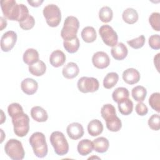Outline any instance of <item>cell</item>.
I'll return each instance as SVG.
<instances>
[{
	"label": "cell",
	"mask_w": 160,
	"mask_h": 160,
	"mask_svg": "<svg viewBox=\"0 0 160 160\" xmlns=\"http://www.w3.org/2000/svg\"><path fill=\"white\" fill-rule=\"evenodd\" d=\"M149 127L154 131H158L160 129L159 115L158 114H152L148 120Z\"/></svg>",
	"instance_id": "cell-39"
},
{
	"label": "cell",
	"mask_w": 160,
	"mask_h": 160,
	"mask_svg": "<svg viewBox=\"0 0 160 160\" xmlns=\"http://www.w3.org/2000/svg\"><path fill=\"white\" fill-rule=\"evenodd\" d=\"M113 16V12L111 8L108 6H104L101 8L99 11V19L105 23L110 22Z\"/></svg>",
	"instance_id": "cell-32"
},
{
	"label": "cell",
	"mask_w": 160,
	"mask_h": 160,
	"mask_svg": "<svg viewBox=\"0 0 160 160\" xmlns=\"http://www.w3.org/2000/svg\"><path fill=\"white\" fill-rule=\"evenodd\" d=\"M22 59L24 63L29 66L37 62L39 59V53L38 51L33 48H29L23 54Z\"/></svg>",
	"instance_id": "cell-23"
},
{
	"label": "cell",
	"mask_w": 160,
	"mask_h": 160,
	"mask_svg": "<svg viewBox=\"0 0 160 160\" xmlns=\"http://www.w3.org/2000/svg\"><path fill=\"white\" fill-rule=\"evenodd\" d=\"M149 104L152 109L159 113L160 112V93H152L149 98Z\"/></svg>",
	"instance_id": "cell-34"
},
{
	"label": "cell",
	"mask_w": 160,
	"mask_h": 160,
	"mask_svg": "<svg viewBox=\"0 0 160 160\" xmlns=\"http://www.w3.org/2000/svg\"><path fill=\"white\" fill-rule=\"evenodd\" d=\"M42 12L46 23L50 27H57L59 24L61 20V12L57 5L48 4L44 8Z\"/></svg>",
	"instance_id": "cell-7"
},
{
	"label": "cell",
	"mask_w": 160,
	"mask_h": 160,
	"mask_svg": "<svg viewBox=\"0 0 160 160\" xmlns=\"http://www.w3.org/2000/svg\"><path fill=\"white\" fill-rule=\"evenodd\" d=\"M145 41H146V39L144 35H141L140 36L135 39H132L129 41H128L127 43L129 46H131L133 49H138L141 48L144 45Z\"/></svg>",
	"instance_id": "cell-36"
},
{
	"label": "cell",
	"mask_w": 160,
	"mask_h": 160,
	"mask_svg": "<svg viewBox=\"0 0 160 160\" xmlns=\"http://www.w3.org/2000/svg\"><path fill=\"white\" fill-rule=\"evenodd\" d=\"M79 72V69L76 63L69 62L64 66L62 70L63 76L66 79H72L76 78Z\"/></svg>",
	"instance_id": "cell-17"
},
{
	"label": "cell",
	"mask_w": 160,
	"mask_h": 160,
	"mask_svg": "<svg viewBox=\"0 0 160 160\" xmlns=\"http://www.w3.org/2000/svg\"><path fill=\"white\" fill-rule=\"evenodd\" d=\"M92 62L98 69H104L110 64V58L107 53L103 51H98L92 57Z\"/></svg>",
	"instance_id": "cell-11"
},
{
	"label": "cell",
	"mask_w": 160,
	"mask_h": 160,
	"mask_svg": "<svg viewBox=\"0 0 160 160\" xmlns=\"http://www.w3.org/2000/svg\"><path fill=\"white\" fill-rule=\"evenodd\" d=\"M6 154L13 160H21L24 158L25 152L21 141L16 139H11L4 146Z\"/></svg>",
	"instance_id": "cell-6"
},
{
	"label": "cell",
	"mask_w": 160,
	"mask_h": 160,
	"mask_svg": "<svg viewBox=\"0 0 160 160\" xmlns=\"http://www.w3.org/2000/svg\"><path fill=\"white\" fill-rule=\"evenodd\" d=\"M129 92L127 88L124 87H119L117 88L112 94V98L114 102H119L120 101L129 98Z\"/></svg>",
	"instance_id": "cell-31"
},
{
	"label": "cell",
	"mask_w": 160,
	"mask_h": 160,
	"mask_svg": "<svg viewBox=\"0 0 160 160\" xmlns=\"http://www.w3.org/2000/svg\"><path fill=\"white\" fill-rule=\"evenodd\" d=\"M149 22L156 31H160V14L157 12L151 13L149 18Z\"/></svg>",
	"instance_id": "cell-35"
},
{
	"label": "cell",
	"mask_w": 160,
	"mask_h": 160,
	"mask_svg": "<svg viewBox=\"0 0 160 160\" xmlns=\"http://www.w3.org/2000/svg\"><path fill=\"white\" fill-rule=\"evenodd\" d=\"M8 112L9 116H11L12 118L14 116H15L19 114L22 113L24 112H23V109H22V106L19 103L13 102L8 106Z\"/></svg>",
	"instance_id": "cell-37"
},
{
	"label": "cell",
	"mask_w": 160,
	"mask_h": 160,
	"mask_svg": "<svg viewBox=\"0 0 160 160\" xmlns=\"http://www.w3.org/2000/svg\"><path fill=\"white\" fill-rule=\"evenodd\" d=\"M111 53L114 59L121 61L124 59L127 56L128 50L124 43L119 42L112 47Z\"/></svg>",
	"instance_id": "cell-15"
},
{
	"label": "cell",
	"mask_w": 160,
	"mask_h": 160,
	"mask_svg": "<svg viewBox=\"0 0 160 160\" xmlns=\"http://www.w3.org/2000/svg\"><path fill=\"white\" fill-rule=\"evenodd\" d=\"M93 149V144L88 139L81 140L78 144L77 150L78 153L81 156H86L90 154Z\"/></svg>",
	"instance_id": "cell-21"
},
{
	"label": "cell",
	"mask_w": 160,
	"mask_h": 160,
	"mask_svg": "<svg viewBox=\"0 0 160 160\" xmlns=\"http://www.w3.org/2000/svg\"><path fill=\"white\" fill-rule=\"evenodd\" d=\"M119 80V75L115 72L108 73L103 79V86L106 89H111L118 82Z\"/></svg>",
	"instance_id": "cell-27"
},
{
	"label": "cell",
	"mask_w": 160,
	"mask_h": 160,
	"mask_svg": "<svg viewBox=\"0 0 160 160\" xmlns=\"http://www.w3.org/2000/svg\"><path fill=\"white\" fill-rule=\"evenodd\" d=\"M21 88L23 92L28 95L34 94L38 90V84L32 78H26L21 83Z\"/></svg>",
	"instance_id": "cell-14"
},
{
	"label": "cell",
	"mask_w": 160,
	"mask_h": 160,
	"mask_svg": "<svg viewBox=\"0 0 160 160\" xmlns=\"http://www.w3.org/2000/svg\"><path fill=\"white\" fill-rule=\"evenodd\" d=\"M17 41V34L13 31H8L4 33L1 39V49L4 52L11 51Z\"/></svg>",
	"instance_id": "cell-10"
},
{
	"label": "cell",
	"mask_w": 160,
	"mask_h": 160,
	"mask_svg": "<svg viewBox=\"0 0 160 160\" xmlns=\"http://www.w3.org/2000/svg\"><path fill=\"white\" fill-rule=\"evenodd\" d=\"M103 131V125L100 120L92 119L88 124V132L91 136H97Z\"/></svg>",
	"instance_id": "cell-19"
},
{
	"label": "cell",
	"mask_w": 160,
	"mask_h": 160,
	"mask_svg": "<svg viewBox=\"0 0 160 160\" xmlns=\"http://www.w3.org/2000/svg\"><path fill=\"white\" fill-rule=\"evenodd\" d=\"M1 31H2L4 28H6L7 25V21L5 19H4L2 17H1Z\"/></svg>",
	"instance_id": "cell-44"
},
{
	"label": "cell",
	"mask_w": 160,
	"mask_h": 160,
	"mask_svg": "<svg viewBox=\"0 0 160 160\" xmlns=\"http://www.w3.org/2000/svg\"><path fill=\"white\" fill-rule=\"evenodd\" d=\"M122 18L125 22L129 24H132L136 22L138 20V14L136 10L134 9L128 8L123 11Z\"/></svg>",
	"instance_id": "cell-25"
},
{
	"label": "cell",
	"mask_w": 160,
	"mask_h": 160,
	"mask_svg": "<svg viewBox=\"0 0 160 160\" xmlns=\"http://www.w3.org/2000/svg\"><path fill=\"white\" fill-rule=\"evenodd\" d=\"M118 107L121 114L127 116L133 110V102L130 99L126 98L118 102Z\"/></svg>",
	"instance_id": "cell-26"
},
{
	"label": "cell",
	"mask_w": 160,
	"mask_h": 160,
	"mask_svg": "<svg viewBox=\"0 0 160 160\" xmlns=\"http://www.w3.org/2000/svg\"><path fill=\"white\" fill-rule=\"evenodd\" d=\"M80 46L79 40L78 37L69 40H64L63 46L65 50L69 53H74L78 51Z\"/></svg>",
	"instance_id": "cell-30"
},
{
	"label": "cell",
	"mask_w": 160,
	"mask_h": 160,
	"mask_svg": "<svg viewBox=\"0 0 160 160\" xmlns=\"http://www.w3.org/2000/svg\"><path fill=\"white\" fill-rule=\"evenodd\" d=\"M35 24V20L34 18L29 14L28 17L22 21L19 22V26L24 30H29L32 29Z\"/></svg>",
	"instance_id": "cell-38"
},
{
	"label": "cell",
	"mask_w": 160,
	"mask_h": 160,
	"mask_svg": "<svg viewBox=\"0 0 160 160\" xmlns=\"http://www.w3.org/2000/svg\"><path fill=\"white\" fill-rule=\"evenodd\" d=\"M140 73L134 68H128L122 72V79L128 84H134L140 80Z\"/></svg>",
	"instance_id": "cell-13"
},
{
	"label": "cell",
	"mask_w": 160,
	"mask_h": 160,
	"mask_svg": "<svg viewBox=\"0 0 160 160\" xmlns=\"http://www.w3.org/2000/svg\"><path fill=\"white\" fill-rule=\"evenodd\" d=\"M82 39L87 43L94 42L97 38V33L95 29L92 26H86L84 28L81 33Z\"/></svg>",
	"instance_id": "cell-24"
},
{
	"label": "cell",
	"mask_w": 160,
	"mask_h": 160,
	"mask_svg": "<svg viewBox=\"0 0 160 160\" xmlns=\"http://www.w3.org/2000/svg\"><path fill=\"white\" fill-rule=\"evenodd\" d=\"M79 28V22L74 16H68L64 22V26L61 31V36L64 40L72 39L77 37Z\"/></svg>",
	"instance_id": "cell-3"
},
{
	"label": "cell",
	"mask_w": 160,
	"mask_h": 160,
	"mask_svg": "<svg viewBox=\"0 0 160 160\" xmlns=\"http://www.w3.org/2000/svg\"><path fill=\"white\" fill-rule=\"evenodd\" d=\"M14 132L18 137H24L29 130V118L22 112L12 118Z\"/></svg>",
	"instance_id": "cell-5"
},
{
	"label": "cell",
	"mask_w": 160,
	"mask_h": 160,
	"mask_svg": "<svg viewBox=\"0 0 160 160\" xmlns=\"http://www.w3.org/2000/svg\"><path fill=\"white\" fill-rule=\"evenodd\" d=\"M149 45L153 49H159L160 48V36L159 34H153L149 38Z\"/></svg>",
	"instance_id": "cell-40"
},
{
	"label": "cell",
	"mask_w": 160,
	"mask_h": 160,
	"mask_svg": "<svg viewBox=\"0 0 160 160\" xmlns=\"http://www.w3.org/2000/svg\"><path fill=\"white\" fill-rule=\"evenodd\" d=\"M77 86L81 92H93L98 90L99 83L96 78L83 76L78 80Z\"/></svg>",
	"instance_id": "cell-9"
},
{
	"label": "cell",
	"mask_w": 160,
	"mask_h": 160,
	"mask_svg": "<svg viewBox=\"0 0 160 160\" xmlns=\"http://www.w3.org/2000/svg\"><path fill=\"white\" fill-rule=\"evenodd\" d=\"M99 33L103 42L108 46L113 47L118 42V36L116 32L109 25H102L99 29Z\"/></svg>",
	"instance_id": "cell-8"
},
{
	"label": "cell",
	"mask_w": 160,
	"mask_h": 160,
	"mask_svg": "<svg viewBox=\"0 0 160 160\" xmlns=\"http://www.w3.org/2000/svg\"><path fill=\"white\" fill-rule=\"evenodd\" d=\"M29 144L36 156L42 158L47 155L48 151V145L43 133L41 132H34L29 138Z\"/></svg>",
	"instance_id": "cell-2"
},
{
	"label": "cell",
	"mask_w": 160,
	"mask_h": 160,
	"mask_svg": "<svg viewBox=\"0 0 160 160\" xmlns=\"http://www.w3.org/2000/svg\"><path fill=\"white\" fill-rule=\"evenodd\" d=\"M101 114L102 118L106 121L107 119L112 118L114 116H116V109L111 104H106L102 106L101 109Z\"/></svg>",
	"instance_id": "cell-33"
},
{
	"label": "cell",
	"mask_w": 160,
	"mask_h": 160,
	"mask_svg": "<svg viewBox=\"0 0 160 160\" xmlns=\"http://www.w3.org/2000/svg\"><path fill=\"white\" fill-rule=\"evenodd\" d=\"M66 61V55L64 53L59 49L52 52L49 56L50 64L55 68H58L62 66Z\"/></svg>",
	"instance_id": "cell-16"
},
{
	"label": "cell",
	"mask_w": 160,
	"mask_h": 160,
	"mask_svg": "<svg viewBox=\"0 0 160 160\" xmlns=\"http://www.w3.org/2000/svg\"><path fill=\"white\" fill-rule=\"evenodd\" d=\"M132 98L138 102H142L147 94L146 89L142 86H137L132 88L131 91Z\"/></svg>",
	"instance_id": "cell-29"
},
{
	"label": "cell",
	"mask_w": 160,
	"mask_h": 160,
	"mask_svg": "<svg viewBox=\"0 0 160 160\" xmlns=\"http://www.w3.org/2000/svg\"><path fill=\"white\" fill-rule=\"evenodd\" d=\"M28 2L32 7H39V6H41V4L43 2L42 0H37V1H28Z\"/></svg>",
	"instance_id": "cell-42"
},
{
	"label": "cell",
	"mask_w": 160,
	"mask_h": 160,
	"mask_svg": "<svg viewBox=\"0 0 160 160\" xmlns=\"http://www.w3.org/2000/svg\"><path fill=\"white\" fill-rule=\"evenodd\" d=\"M106 124L108 129L112 132H118L122 128V122L121 119L114 116L106 121Z\"/></svg>",
	"instance_id": "cell-28"
},
{
	"label": "cell",
	"mask_w": 160,
	"mask_h": 160,
	"mask_svg": "<svg viewBox=\"0 0 160 160\" xmlns=\"http://www.w3.org/2000/svg\"><path fill=\"white\" fill-rule=\"evenodd\" d=\"M93 149L99 153L106 152L109 146V142L107 138L104 137H99L95 139L92 141Z\"/></svg>",
	"instance_id": "cell-20"
},
{
	"label": "cell",
	"mask_w": 160,
	"mask_h": 160,
	"mask_svg": "<svg viewBox=\"0 0 160 160\" xmlns=\"http://www.w3.org/2000/svg\"><path fill=\"white\" fill-rule=\"evenodd\" d=\"M1 7L4 17L11 21L21 22L29 14L26 6L17 4L14 0L1 1Z\"/></svg>",
	"instance_id": "cell-1"
},
{
	"label": "cell",
	"mask_w": 160,
	"mask_h": 160,
	"mask_svg": "<svg viewBox=\"0 0 160 160\" xmlns=\"http://www.w3.org/2000/svg\"><path fill=\"white\" fill-rule=\"evenodd\" d=\"M31 116L32 118L37 122H45L48 120V114L46 111L41 106H34L31 109Z\"/></svg>",
	"instance_id": "cell-18"
},
{
	"label": "cell",
	"mask_w": 160,
	"mask_h": 160,
	"mask_svg": "<svg viewBox=\"0 0 160 160\" xmlns=\"http://www.w3.org/2000/svg\"><path fill=\"white\" fill-rule=\"evenodd\" d=\"M66 131L68 136L73 140L80 139L83 136L84 133L82 126L79 122L69 124L66 128Z\"/></svg>",
	"instance_id": "cell-12"
},
{
	"label": "cell",
	"mask_w": 160,
	"mask_h": 160,
	"mask_svg": "<svg viewBox=\"0 0 160 160\" xmlns=\"http://www.w3.org/2000/svg\"><path fill=\"white\" fill-rule=\"evenodd\" d=\"M159 55H160V54H159V53H158V54H156V56H154V65L156 66V69H157V70H158V71H159V68H158V66H159Z\"/></svg>",
	"instance_id": "cell-43"
},
{
	"label": "cell",
	"mask_w": 160,
	"mask_h": 160,
	"mask_svg": "<svg viewBox=\"0 0 160 160\" xmlns=\"http://www.w3.org/2000/svg\"><path fill=\"white\" fill-rule=\"evenodd\" d=\"M49 139L56 154L63 156L68 152L69 144L62 132L58 131L52 132Z\"/></svg>",
	"instance_id": "cell-4"
},
{
	"label": "cell",
	"mask_w": 160,
	"mask_h": 160,
	"mask_svg": "<svg viewBox=\"0 0 160 160\" xmlns=\"http://www.w3.org/2000/svg\"><path fill=\"white\" fill-rule=\"evenodd\" d=\"M135 110L136 113L141 116H145L146 114H147L148 112V108L146 106V105L145 104H144L142 102H139L135 107Z\"/></svg>",
	"instance_id": "cell-41"
},
{
	"label": "cell",
	"mask_w": 160,
	"mask_h": 160,
	"mask_svg": "<svg viewBox=\"0 0 160 160\" xmlns=\"http://www.w3.org/2000/svg\"><path fill=\"white\" fill-rule=\"evenodd\" d=\"M28 68L29 72L35 76H42L46 71V66L41 60H38L37 62L29 65Z\"/></svg>",
	"instance_id": "cell-22"
}]
</instances>
